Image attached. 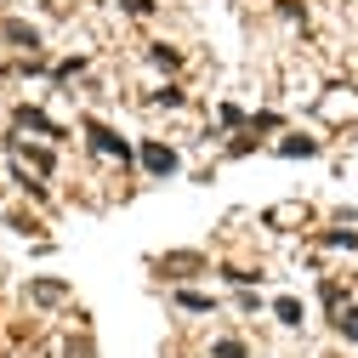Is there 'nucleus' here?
I'll return each instance as SVG.
<instances>
[{"mask_svg":"<svg viewBox=\"0 0 358 358\" xmlns=\"http://www.w3.org/2000/svg\"><path fill=\"white\" fill-rule=\"evenodd\" d=\"M336 324H341V336H347V341H358V307H347Z\"/></svg>","mask_w":358,"mask_h":358,"instance_id":"6e6552de","label":"nucleus"},{"mask_svg":"<svg viewBox=\"0 0 358 358\" xmlns=\"http://www.w3.org/2000/svg\"><path fill=\"white\" fill-rule=\"evenodd\" d=\"M176 301H182L188 313H210V296H199V290H182V296H176Z\"/></svg>","mask_w":358,"mask_h":358,"instance_id":"423d86ee","label":"nucleus"},{"mask_svg":"<svg viewBox=\"0 0 358 358\" xmlns=\"http://www.w3.org/2000/svg\"><path fill=\"white\" fill-rule=\"evenodd\" d=\"M17 125H34V131H46V137H57V125L40 114V108H17Z\"/></svg>","mask_w":358,"mask_h":358,"instance_id":"20e7f679","label":"nucleus"},{"mask_svg":"<svg viewBox=\"0 0 358 358\" xmlns=\"http://www.w3.org/2000/svg\"><path fill=\"white\" fill-rule=\"evenodd\" d=\"M143 165H148L154 176H171V171H176V154H171L165 143H143Z\"/></svg>","mask_w":358,"mask_h":358,"instance_id":"f257e3e1","label":"nucleus"},{"mask_svg":"<svg viewBox=\"0 0 358 358\" xmlns=\"http://www.w3.org/2000/svg\"><path fill=\"white\" fill-rule=\"evenodd\" d=\"M17 154H23V159H34L40 171H52V154H46V148H17Z\"/></svg>","mask_w":358,"mask_h":358,"instance_id":"9d476101","label":"nucleus"},{"mask_svg":"<svg viewBox=\"0 0 358 358\" xmlns=\"http://www.w3.org/2000/svg\"><path fill=\"white\" fill-rule=\"evenodd\" d=\"M6 40H17V46H34V29H29V23H6Z\"/></svg>","mask_w":358,"mask_h":358,"instance_id":"0eeeda50","label":"nucleus"},{"mask_svg":"<svg viewBox=\"0 0 358 358\" xmlns=\"http://www.w3.org/2000/svg\"><path fill=\"white\" fill-rule=\"evenodd\" d=\"M0 34H6V29H0Z\"/></svg>","mask_w":358,"mask_h":358,"instance_id":"f8f14e48","label":"nucleus"},{"mask_svg":"<svg viewBox=\"0 0 358 358\" xmlns=\"http://www.w3.org/2000/svg\"><path fill=\"white\" fill-rule=\"evenodd\" d=\"M125 12H137V17H143V12H154V0H125Z\"/></svg>","mask_w":358,"mask_h":358,"instance_id":"9b49d317","label":"nucleus"},{"mask_svg":"<svg viewBox=\"0 0 358 358\" xmlns=\"http://www.w3.org/2000/svg\"><path fill=\"white\" fill-rule=\"evenodd\" d=\"M273 313H279L285 324H301V301H290V296H285V301H273Z\"/></svg>","mask_w":358,"mask_h":358,"instance_id":"39448f33","label":"nucleus"},{"mask_svg":"<svg viewBox=\"0 0 358 358\" xmlns=\"http://www.w3.org/2000/svg\"><path fill=\"white\" fill-rule=\"evenodd\" d=\"M29 296H34V301H63V296H69V285H57V279H34V285H29Z\"/></svg>","mask_w":358,"mask_h":358,"instance_id":"7ed1b4c3","label":"nucleus"},{"mask_svg":"<svg viewBox=\"0 0 358 358\" xmlns=\"http://www.w3.org/2000/svg\"><path fill=\"white\" fill-rule=\"evenodd\" d=\"M210 352H216V358H245V347H239V341H234V336H228V341H216V347H210Z\"/></svg>","mask_w":358,"mask_h":358,"instance_id":"1a4fd4ad","label":"nucleus"},{"mask_svg":"<svg viewBox=\"0 0 358 358\" xmlns=\"http://www.w3.org/2000/svg\"><path fill=\"white\" fill-rule=\"evenodd\" d=\"M92 143H97V154H114V159H125V154H131V148L114 137V131H108V125H92Z\"/></svg>","mask_w":358,"mask_h":358,"instance_id":"f03ea898","label":"nucleus"}]
</instances>
